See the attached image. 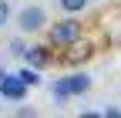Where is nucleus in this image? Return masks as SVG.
Here are the masks:
<instances>
[{
  "instance_id": "nucleus-1",
  "label": "nucleus",
  "mask_w": 121,
  "mask_h": 118,
  "mask_svg": "<svg viewBox=\"0 0 121 118\" xmlns=\"http://www.w3.org/2000/svg\"><path fill=\"white\" fill-rule=\"evenodd\" d=\"M84 37V24L74 17H64V20H57V24H51V31H47V44L51 47H71L74 41H81Z\"/></svg>"
},
{
  "instance_id": "nucleus-2",
  "label": "nucleus",
  "mask_w": 121,
  "mask_h": 118,
  "mask_svg": "<svg viewBox=\"0 0 121 118\" xmlns=\"http://www.w3.org/2000/svg\"><path fill=\"white\" fill-rule=\"evenodd\" d=\"M91 91V78L84 74V71H74V74H67V78H57L54 84H51V95L64 105L67 98H78V95H87Z\"/></svg>"
},
{
  "instance_id": "nucleus-3",
  "label": "nucleus",
  "mask_w": 121,
  "mask_h": 118,
  "mask_svg": "<svg viewBox=\"0 0 121 118\" xmlns=\"http://www.w3.org/2000/svg\"><path fill=\"white\" fill-rule=\"evenodd\" d=\"M13 20H17V31L20 34H37V31L47 27V10H44L40 4H27V7L17 10Z\"/></svg>"
},
{
  "instance_id": "nucleus-4",
  "label": "nucleus",
  "mask_w": 121,
  "mask_h": 118,
  "mask_svg": "<svg viewBox=\"0 0 121 118\" xmlns=\"http://www.w3.org/2000/svg\"><path fill=\"white\" fill-rule=\"evenodd\" d=\"M30 88L20 81V74H7L4 68H0V95H4L7 101H24Z\"/></svg>"
},
{
  "instance_id": "nucleus-5",
  "label": "nucleus",
  "mask_w": 121,
  "mask_h": 118,
  "mask_svg": "<svg viewBox=\"0 0 121 118\" xmlns=\"http://www.w3.org/2000/svg\"><path fill=\"white\" fill-rule=\"evenodd\" d=\"M51 44H34V47H27L24 51V61L30 64V68H37V71H44V68H47L51 64Z\"/></svg>"
},
{
  "instance_id": "nucleus-6",
  "label": "nucleus",
  "mask_w": 121,
  "mask_h": 118,
  "mask_svg": "<svg viewBox=\"0 0 121 118\" xmlns=\"http://www.w3.org/2000/svg\"><path fill=\"white\" fill-rule=\"evenodd\" d=\"M71 47H74V54H67V61H71V64H78V61H91V54H94V51H91V44L84 47V44H78V41H74Z\"/></svg>"
},
{
  "instance_id": "nucleus-7",
  "label": "nucleus",
  "mask_w": 121,
  "mask_h": 118,
  "mask_svg": "<svg viewBox=\"0 0 121 118\" xmlns=\"http://www.w3.org/2000/svg\"><path fill=\"white\" fill-rule=\"evenodd\" d=\"M17 74H20V81H24L27 88H37V84H40V74H37V68H30V64H27V68H20Z\"/></svg>"
},
{
  "instance_id": "nucleus-8",
  "label": "nucleus",
  "mask_w": 121,
  "mask_h": 118,
  "mask_svg": "<svg viewBox=\"0 0 121 118\" xmlns=\"http://www.w3.org/2000/svg\"><path fill=\"white\" fill-rule=\"evenodd\" d=\"M60 4V10H67V14H81V10H87V0H57Z\"/></svg>"
},
{
  "instance_id": "nucleus-9",
  "label": "nucleus",
  "mask_w": 121,
  "mask_h": 118,
  "mask_svg": "<svg viewBox=\"0 0 121 118\" xmlns=\"http://www.w3.org/2000/svg\"><path fill=\"white\" fill-rule=\"evenodd\" d=\"M24 51H27V44H24V37H13V41L7 44V54H13V57H24Z\"/></svg>"
},
{
  "instance_id": "nucleus-10",
  "label": "nucleus",
  "mask_w": 121,
  "mask_h": 118,
  "mask_svg": "<svg viewBox=\"0 0 121 118\" xmlns=\"http://www.w3.org/2000/svg\"><path fill=\"white\" fill-rule=\"evenodd\" d=\"M13 17V10H10V0H0V27H7Z\"/></svg>"
},
{
  "instance_id": "nucleus-11",
  "label": "nucleus",
  "mask_w": 121,
  "mask_h": 118,
  "mask_svg": "<svg viewBox=\"0 0 121 118\" xmlns=\"http://www.w3.org/2000/svg\"><path fill=\"white\" fill-rule=\"evenodd\" d=\"M101 115H104V118H121V108H104Z\"/></svg>"
},
{
  "instance_id": "nucleus-12",
  "label": "nucleus",
  "mask_w": 121,
  "mask_h": 118,
  "mask_svg": "<svg viewBox=\"0 0 121 118\" xmlns=\"http://www.w3.org/2000/svg\"><path fill=\"white\" fill-rule=\"evenodd\" d=\"M0 68H4V64H0Z\"/></svg>"
}]
</instances>
